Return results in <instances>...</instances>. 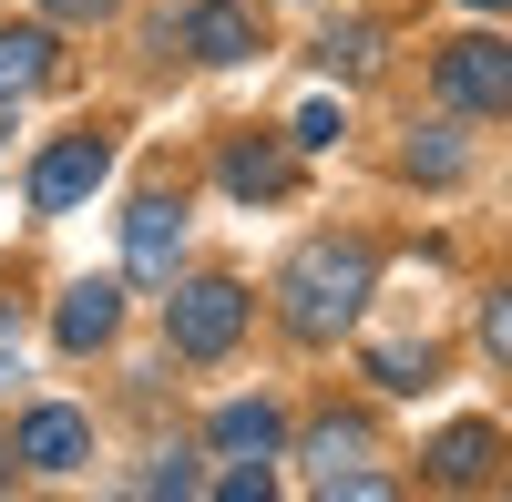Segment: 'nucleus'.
<instances>
[{"instance_id": "5", "label": "nucleus", "mask_w": 512, "mask_h": 502, "mask_svg": "<svg viewBox=\"0 0 512 502\" xmlns=\"http://www.w3.org/2000/svg\"><path fill=\"white\" fill-rule=\"evenodd\" d=\"M175 257H185V205L175 195H134V216H123V277L164 287Z\"/></svg>"}, {"instance_id": "8", "label": "nucleus", "mask_w": 512, "mask_h": 502, "mask_svg": "<svg viewBox=\"0 0 512 502\" xmlns=\"http://www.w3.org/2000/svg\"><path fill=\"white\" fill-rule=\"evenodd\" d=\"M11 451H21L31 472H52V482H62V472H82V462H93V421H82V410H31Z\"/></svg>"}, {"instance_id": "7", "label": "nucleus", "mask_w": 512, "mask_h": 502, "mask_svg": "<svg viewBox=\"0 0 512 502\" xmlns=\"http://www.w3.org/2000/svg\"><path fill=\"white\" fill-rule=\"evenodd\" d=\"M113 328H123V287H113V277H72V287H62V308H52V339L82 359V349H103Z\"/></svg>"}, {"instance_id": "6", "label": "nucleus", "mask_w": 512, "mask_h": 502, "mask_svg": "<svg viewBox=\"0 0 512 502\" xmlns=\"http://www.w3.org/2000/svg\"><path fill=\"white\" fill-rule=\"evenodd\" d=\"M308 482H318V492H359V502L390 492V482L369 472V421H318V431H308Z\"/></svg>"}, {"instance_id": "11", "label": "nucleus", "mask_w": 512, "mask_h": 502, "mask_svg": "<svg viewBox=\"0 0 512 502\" xmlns=\"http://www.w3.org/2000/svg\"><path fill=\"white\" fill-rule=\"evenodd\" d=\"M277 441H287L277 400H226V410H216V451H236V462H267Z\"/></svg>"}, {"instance_id": "17", "label": "nucleus", "mask_w": 512, "mask_h": 502, "mask_svg": "<svg viewBox=\"0 0 512 502\" xmlns=\"http://www.w3.org/2000/svg\"><path fill=\"white\" fill-rule=\"evenodd\" d=\"M287 144H297V154H328V144H338V103H308V113L287 123Z\"/></svg>"}, {"instance_id": "13", "label": "nucleus", "mask_w": 512, "mask_h": 502, "mask_svg": "<svg viewBox=\"0 0 512 502\" xmlns=\"http://www.w3.org/2000/svg\"><path fill=\"white\" fill-rule=\"evenodd\" d=\"M62 62H52V31H0V93H41V82H52Z\"/></svg>"}, {"instance_id": "10", "label": "nucleus", "mask_w": 512, "mask_h": 502, "mask_svg": "<svg viewBox=\"0 0 512 502\" xmlns=\"http://www.w3.org/2000/svg\"><path fill=\"white\" fill-rule=\"evenodd\" d=\"M492 462H502V441H492L482 421H451V431L431 441V482H451V492H472V482H492Z\"/></svg>"}, {"instance_id": "4", "label": "nucleus", "mask_w": 512, "mask_h": 502, "mask_svg": "<svg viewBox=\"0 0 512 502\" xmlns=\"http://www.w3.org/2000/svg\"><path fill=\"white\" fill-rule=\"evenodd\" d=\"M103 175H113V144L103 134H62V144H41V164H31V205L62 216V205H82Z\"/></svg>"}, {"instance_id": "16", "label": "nucleus", "mask_w": 512, "mask_h": 502, "mask_svg": "<svg viewBox=\"0 0 512 502\" xmlns=\"http://www.w3.org/2000/svg\"><path fill=\"white\" fill-rule=\"evenodd\" d=\"M369 380L379 390H431V349H369Z\"/></svg>"}, {"instance_id": "14", "label": "nucleus", "mask_w": 512, "mask_h": 502, "mask_svg": "<svg viewBox=\"0 0 512 502\" xmlns=\"http://www.w3.org/2000/svg\"><path fill=\"white\" fill-rule=\"evenodd\" d=\"M400 164H410L420 185H451L472 154H461V134H451V123H431V134H410V154H400Z\"/></svg>"}, {"instance_id": "1", "label": "nucleus", "mask_w": 512, "mask_h": 502, "mask_svg": "<svg viewBox=\"0 0 512 502\" xmlns=\"http://www.w3.org/2000/svg\"><path fill=\"white\" fill-rule=\"evenodd\" d=\"M369 277H379V257H369L359 236H308V246L277 267V318H287L308 349H328L338 328H359Z\"/></svg>"}, {"instance_id": "12", "label": "nucleus", "mask_w": 512, "mask_h": 502, "mask_svg": "<svg viewBox=\"0 0 512 502\" xmlns=\"http://www.w3.org/2000/svg\"><path fill=\"white\" fill-rule=\"evenodd\" d=\"M216 175H226V195H246V205H256V195H287V154H277L267 134H236Z\"/></svg>"}, {"instance_id": "24", "label": "nucleus", "mask_w": 512, "mask_h": 502, "mask_svg": "<svg viewBox=\"0 0 512 502\" xmlns=\"http://www.w3.org/2000/svg\"><path fill=\"white\" fill-rule=\"evenodd\" d=\"M0 144H11V93H0Z\"/></svg>"}, {"instance_id": "23", "label": "nucleus", "mask_w": 512, "mask_h": 502, "mask_svg": "<svg viewBox=\"0 0 512 502\" xmlns=\"http://www.w3.org/2000/svg\"><path fill=\"white\" fill-rule=\"evenodd\" d=\"M11 462H21V451H11V441H0V492H11Z\"/></svg>"}, {"instance_id": "22", "label": "nucleus", "mask_w": 512, "mask_h": 502, "mask_svg": "<svg viewBox=\"0 0 512 502\" xmlns=\"http://www.w3.org/2000/svg\"><path fill=\"white\" fill-rule=\"evenodd\" d=\"M11 369H21V328L0 318V380H11Z\"/></svg>"}, {"instance_id": "3", "label": "nucleus", "mask_w": 512, "mask_h": 502, "mask_svg": "<svg viewBox=\"0 0 512 502\" xmlns=\"http://www.w3.org/2000/svg\"><path fill=\"white\" fill-rule=\"evenodd\" d=\"M431 82H441V103H451V113H512V41H492V31L441 41Z\"/></svg>"}, {"instance_id": "25", "label": "nucleus", "mask_w": 512, "mask_h": 502, "mask_svg": "<svg viewBox=\"0 0 512 502\" xmlns=\"http://www.w3.org/2000/svg\"><path fill=\"white\" fill-rule=\"evenodd\" d=\"M461 11H512V0H461Z\"/></svg>"}, {"instance_id": "20", "label": "nucleus", "mask_w": 512, "mask_h": 502, "mask_svg": "<svg viewBox=\"0 0 512 502\" xmlns=\"http://www.w3.org/2000/svg\"><path fill=\"white\" fill-rule=\"evenodd\" d=\"M144 492H195V462H185V451H175V462H154V472H144Z\"/></svg>"}, {"instance_id": "21", "label": "nucleus", "mask_w": 512, "mask_h": 502, "mask_svg": "<svg viewBox=\"0 0 512 502\" xmlns=\"http://www.w3.org/2000/svg\"><path fill=\"white\" fill-rule=\"evenodd\" d=\"M41 11H52V21H113L123 0H41Z\"/></svg>"}, {"instance_id": "19", "label": "nucleus", "mask_w": 512, "mask_h": 502, "mask_svg": "<svg viewBox=\"0 0 512 502\" xmlns=\"http://www.w3.org/2000/svg\"><path fill=\"white\" fill-rule=\"evenodd\" d=\"M216 492H226V502H267V492H277V472H267V462H236Z\"/></svg>"}, {"instance_id": "2", "label": "nucleus", "mask_w": 512, "mask_h": 502, "mask_svg": "<svg viewBox=\"0 0 512 502\" xmlns=\"http://www.w3.org/2000/svg\"><path fill=\"white\" fill-rule=\"evenodd\" d=\"M246 287L236 277H195V287H175L164 298V339H175V359H226L236 339H246Z\"/></svg>"}, {"instance_id": "15", "label": "nucleus", "mask_w": 512, "mask_h": 502, "mask_svg": "<svg viewBox=\"0 0 512 502\" xmlns=\"http://www.w3.org/2000/svg\"><path fill=\"white\" fill-rule=\"evenodd\" d=\"M369 62H379V31H369V21L318 31V72H369Z\"/></svg>"}, {"instance_id": "9", "label": "nucleus", "mask_w": 512, "mask_h": 502, "mask_svg": "<svg viewBox=\"0 0 512 502\" xmlns=\"http://www.w3.org/2000/svg\"><path fill=\"white\" fill-rule=\"evenodd\" d=\"M185 41H195V62H256V11L246 0H195Z\"/></svg>"}, {"instance_id": "18", "label": "nucleus", "mask_w": 512, "mask_h": 502, "mask_svg": "<svg viewBox=\"0 0 512 502\" xmlns=\"http://www.w3.org/2000/svg\"><path fill=\"white\" fill-rule=\"evenodd\" d=\"M482 349L512 369V287H492V298H482Z\"/></svg>"}]
</instances>
